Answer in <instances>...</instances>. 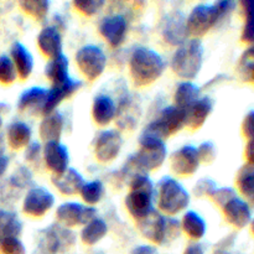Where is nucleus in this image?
I'll list each match as a JSON object with an SVG mask.
<instances>
[{
	"label": "nucleus",
	"instance_id": "7ed1b4c3",
	"mask_svg": "<svg viewBox=\"0 0 254 254\" xmlns=\"http://www.w3.org/2000/svg\"><path fill=\"white\" fill-rule=\"evenodd\" d=\"M156 210L168 217H176L188 211L191 195L175 178L164 176L155 185Z\"/></svg>",
	"mask_w": 254,
	"mask_h": 254
},
{
	"label": "nucleus",
	"instance_id": "f257e3e1",
	"mask_svg": "<svg viewBox=\"0 0 254 254\" xmlns=\"http://www.w3.org/2000/svg\"><path fill=\"white\" fill-rule=\"evenodd\" d=\"M168 159V145L165 140L155 136L141 134L139 138V150L131 154L126 161L123 170L121 171L123 178L130 180L138 174H148L150 171L159 170Z\"/></svg>",
	"mask_w": 254,
	"mask_h": 254
},
{
	"label": "nucleus",
	"instance_id": "bb28decb",
	"mask_svg": "<svg viewBox=\"0 0 254 254\" xmlns=\"http://www.w3.org/2000/svg\"><path fill=\"white\" fill-rule=\"evenodd\" d=\"M47 97V88L30 87L25 89L17 99V108L22 112H32L34 114H42Z\"/></svg>",
	"mask_w": 254,
	"mask_h": 254
},
{
	"label": "nucleus",
	"instance_id": "49530a36",
	"mask_svg": "<svg viewBox=\"0 0 254 254\" xmlns=\"http://www.w3.org/2000/svg\"><path fill=\"white\" fill-rule=\"evenodd\" d=\"M25 159L29 164L39 165L42 161V145L39 141H31L25 148Z\"/></svg>",
	"mask_w": 254,
	"mask_h": 254
},
{
	"label": "nucleus",
	"instance_id": "c9c22d12",
	"mask_svg": "<svg viewBox=\"0 0 254 254\" xmlns=\"http://www.w3.org/2000/svg\"><path fill=\"white\" fill-rule=\"evenodd\" d=\"M19 6L25 14L41 22L46 20L51 2L47 0H22L19 2Z\"/></svg>",
	"mask_w": 254,
	"mask_h": 254
},
{
	"label": "nucleus",
	"instance_id": "9d476101",
	"mask_svg": "<svg viewBox=\"0 0 254 254\" xmlns=\"http://www.w3.org/2000/svg\"><path fill=\"white\" fill-rule=\"evenodd\" d=\"M76 242L73 231L61 225H52L40 232L39 246L41 254H57L69 250Z\"/></svg>",
	"mask_w": 254,
	"mask_h": 254
},
{
	"label": "nucleus",
	"instance_id": "393cba45",
	"mask_svg": "<svg viewBox=\"0 0 254 254\" xmlns=\"http://www.w3.org/2000/svg\"><path fill=\"white\" fill-rule=\"evenodd\" d=\"M64 129V117L60 111L44 116L40 122L39 135L45 144L50 141H60Z\"/></svg>",
	"mask_w": 254,
	"mask_h": 254
},
{
	"label": "nucleus",
	"instance_id": "7c9ffc66",
	"mask_svg": "<svg viewBox=\"0 0 254 254\" xmlns=\"http://www.w3.org/2000/svg\"><path fill=\"white\" fill-rule=\"evenodd\" d=\"M201 97V88L192 81H183L176 86L174 92V106L178 108L188 109Z\"/></svg>",
	"mask_w": 254,
	"mask_h": 254
},
{
	"label": "nucleus",
	"instance_id": "37998d69",
	"mask_svg": "<svg viewBox=\"0 0 254 254\" xmlns=\"http://www.w3.org/2000/svg\"><path fill=\"white\" fill-rule=\"evenodd\" d=\"M196 148H197V154L201 164H211L217 158V148L212 141H202Z\"/></svg>",
	"mask_w": 254,
	"mask_h": 254
},
{
	"label": "nucleus",
	"instance_id": "8fccbe9b",
	"mask_svg": "<svg viewBox=\"0 0 254 254\" xmlns=\"http://www.w3.org/2000/svg\"><path fill=\"white\" fill-rule=\"evenodd\" d=\"M131 254H159V251L156 250L155 246L141 245L134 248V250L131 251Z\"/></svg>",
	"mask_w": 254,
	"mask_h": 254
},
{
	"label": "nucleus",
	"instance_id": "c03bdc74",
	"mask_svg": "<svg viewBox=\"0 0 254 254\" xmlns=\"http://www.w3.org/2000/svg\"><path fill=\"white\" fill-rule=\"evenodd\" d=\"M238 196V192L232 188H217L215 192L211 196V200L215 202V205H217L218 207L222 208L226 203L230 200H232L233 197Z\"/></svg>",
	"mask_w": 254,
	"mask_h": 254
},
{
	"label": "nucleus",
	"instance_id": "864d4df0",
	"mask_svg": "<svg viewBox=\"0 0 254 254\" xmlns=\"http://www.w3.org/2000/svg\"><path fill=\"white\" fill-rule=\"evenodd\" d=\"M212 254H235V253L230 252L228 250H223V248H217V250H215V252Z\"/></svg>",
	"mask_w": 254,
	"mask_h": 254
},
{
	"label": "nucleus",
	"instance_id": "f03ea898",
	"mask_svg": "<svg viewBox=\"0 0 254 254\" xmlns=\"http://www.w3.org/2000/svg\"><path fill=\"white\" fill-rule=\"evenodd\" d=\"M166 69L164 57L155 50L146 46H138L129 57V74L134 86L148 87L155 83Z\"/></svg>",
	"mask_w": 254,
	"mask_h": 254
},
{
	"label": "nucleus",
	"instance_id": "f704fd0d",
	"mask_svg": "<svg viewBox=\"0 0 254 254\" xmlns=\"http://www.w3.org/2000/svg\"><path fill=\"white\" fill-rule=\"evenodd\" d=\"M104 193H106L104 184L97 179L92 181H86L84 185L82 186L81 191H79V196H81L84 205L92 206V207H94V205L103 200Z\"/></svg>",
	"mask_w": 254,
	"mask_h": 254
},
{
	"label": "nucleus",
	"instance_id": "a211bd4d",
	"mask_svg": "<svg viewBox=\"0 0 254 254\" xmlns=\"http://www.w3.org/2000/svg\"><path fill=\"white\" fill-rule=\"evenodd\" d=\"M221 210L225 216V220L237 230H242V228L250 226L253 218L251 205L241 196L233 197Z\"/></svg>",
	"mask_w": 254,
	"mask_h": 254
},
{
	"label": "nucleus",
	"instance_id": "4d7b16f0",
	"mask_svg": "<svg viewBox=\"0 0 254 254\" xmlns=\"http://www.w3.org/2000/svg\"><path fill=\"white\" fill-rule=\"evenodd\" d=\"M2 126V118H1V114H0V128H1Z\"/></svg>",
	"mask_w": 254,
	"mask_h": 254
},
{
	"label": "nucleus",
	"instance_id": "aec40b11",
	"mask_svg": "<svg viewBox=\"0 0 254 254\" xmlns=\"http://www.w3.org/2000/svg\"><path fill=\"white\" fill-rule=\"evenodd\" d=\"M36 44L40 52L49 60L64 54L61 30L54 25H47L40 30L36 37Z\"/></svg>",
	"mask_w": 254,
	"mask_h": 254
},
{
	"label": "nucleus",
	"instance_id": "09e8293b",
	"mask_svg": "<svg viewBox=\"0 0 254 254\" xmlns=\"http://www.w3.org/2000/svg\"><path fill=\"white\" fill-rule=\"evenodd\" d=\"M245 158L247 160V165L254 168V139L248 140L245 148Z\"/></svg>",
	"mask_w": 254,
	"mask_h": 254
},
{
	"label": "nucleus",
	"instance_id": "e433bc0d",
	"mask_svg": "<svg viewBox=\"0 0 254 254\" xmlns=\"http://www.w3.org/2000/svg\"><path fill=\"white\" fill-rule=\"evenodd\" d=\"M241 6L245 16L241 40L245 44L251 45L254 42V0H245L241 2Z\"/></svg>",
	"mask_w": 254,
	"mask_h": 254
},
{
	"label": "nucleus",
	"instance_id": "c756f323",
	"mask_svg": "<svg viewBox=\"0 0 254 254\" xmlns=\"http://www.w3.org/2000/svg\"><path fill=\"white\" fill-rule=\"evenodd\" d=\"M45 76L51 82V86H59L71 78L69 60L64 54L49 60L45 66Z\"/></svg>",
	"mask_w": 254,
	"mask_h": 254
},
{
	"label": "nucleus",
	"instance_id": "79ce46f5",
	"mask_svg": "<svg viewBox=\"0 0 254 254\" xmlns=\"http://www.w3.org/2000/svg\"><path fill=\"white\" fill-rule=\"evenodd\" d=\"M1 254H26V247L19 237H7L0 243Z\"/></svg>",
	"mask_w": 254,
	"mask_h": 254
},
{
	"label": "nucleus",
	"instance_id": "dca6fc26",
	"mask_svg": "<svg viewBox=\"0 0 254 254\" xmlns=\"http://www.w3.org/2000/svg\"><path fill=\"white\" fill-rule=\"evenodd\" d=\"M69 151L61 141H50L42 146V163L52 175H59L69 168Z\"/></svg>",
	"mask_w": 254,
	"mask_h": 254
},
{
	"label": "nucleus",
	"instance_id": "f8f14e48",
	"mask_svg": "<svg viewBox=\"0 0 254 254\" xmlns=\"http://www.w3.org/2000/svg\"><path fill=\"white\" fill-rule=\"evenodd\" d=\"M123 136L117 129H104L99 131L93 143V153L97 161L109 164L116 160L122 153Z\"/></svg>",
	"mask_w": 254,
	"mask_h": 254
},
{
	"label": "nucleus",
	"instance_id": "39448f33",
	"mask_svg": "<svg viewBox=\"0 0 254 254\" xmlns=\"http://www.w3.org/2000/svg\"><path fill=\"white\" fill-rule=\"evenodd\" d=\"M205 47L201 39H189L174 51L170 59L171 71L184 81H192L200 74Z\"/></svg>",
	"mask_w": 254,
	"mask_h": 254
},
{
	"label": "nucleus",
	"instance_id": "a878e982",
	"mask_svg": "<svg viewBox=\"0 0 254 254\" xmlns=\"http://www.w3.org/2000/svg\"><path fill=\"white\" fill-rule=\"evenodd\" d=\"M10 59L16 69L17 77L21 79H27L34 71V56L26 46L21 42L16 41L11 45L10 49Z\"/></svg>",
	"mask_w": 254,
	"mask_h": 254
},
{
	"label": "nucleus",
	"instance_id": "3c124183",
	"mask_svg": "<svg viewBox=\"0 0 254 254\" xmlns=\"http://www.w3.org/2000/svg\"><path fill=\"white\" fill-rule=\"evenodd\" d=\"M183 254H206L205 248L201 243L198 242H192L188 246V247L184 250Z\"/></svg>",
	"mask_w": 254,
	"mask_h": 254
},
{
	"label": "nucleus",
	"instance_id": "4be33fe9",
	"mask_svg": "<svg viewBox=\"0 0 254 254\" xmlns=\"http://www.w3.org/2000/svg\"><path fill=\"white\" fill-rule=\"evenodd\" d=\"M215 102L211 97H200L195 103L185 109V127L190 130H198L207 122L213 111Z\"/></svg>",
	"mask_w": 254,
	"mask_h": 254
},
{
	"label": "nucleus",
	"instance_id": "6e6d98bb",
	"mask_svg": "<svg viewBox=\"0 0 254 254\" xmlns=\"http://www.w3.org/2000/svg\"><path fill=\"white\" fill-rule=\"evenodd\" d=\"M250 230H251V233L254 236V217L252 218V221H251L250 223Z\"/></svg>",
	"mask_w": 254,
	"mask_h": 254
},
{
	"label": "nucleus",
	"instance_id": "6ab92c4d",
	"mask_svg": "<svg viewBox=\"0 0 254 254\" xmlns=\"http://www.w3.org/2000/svg\"><path fill=\"white\" fill-rule=\"evenodd\" d=\"M140 118V106L131 94L126 93L121 97L117 106L116 123L122 130H131L135 128Z\"/></svg>",
	"mask_w": 254,
	"mask_h": 254
},
{
	"label": "nucleus",
	"instance_id": "4468645a",
	"mask_svg": "<svg viewBox=\"0 0 254 254\" xmlns=\"http://www.w3.org/2000/svg\"><path fill=\"white\" fill-rule=\"evenodd\" d=\"M201 165L197 148L193 145H183L174 150L170 155V169L176 176L188 178L197 173Z\"/></svg>",
	"mask_w": 254,
	"mask_h": 254
},
{
	"label": "nucleus",
	"instance_id": "1a4fd4ad",
	"mask_svg": "<svg viewBox=\"0 0 254 254\" xmlns=\"http://www.w3.org/2000/svg\"><path fill=\"white\" fill-rule=\"evenodd\" d=\"M74 61L79 72L88 81H96L104 73L108 64L106 52L97 45H83L77 50Z\"/></svg>",
	"mask_w": 254,
	"mask_h": 254
},
{
	"label": "nucleus",
	"instance_id": "58836bf2",
	"mask_svg": "<svg viewBox=\"0 0 254 254\" xmlns=\"http://www.w3.org/2000/svg\"><path fill=\"white\" fill-rule=\"evenodd\" d=\"M17 79L16 69L11 59L7 55L0 56V83L9 86Z\"/></svg>",
	"mask_w": 254,
	"mask_h": 254
},
{
	"label": "nucleus",
	"instance_id": "ddd939ff",
	"mask_svg": "<svg viewBox=\"0 0 254 254\" xmlns=\"http://www.w3.org/2000/svg\"><path fill=\"white\" fill-rule=\"evenodd\" d=\"M56 203L54 193L47 189L36 186L31 188L22 200V212L32 218H42L54 208Z\"/></svg>",
	"mask_w": 254,
	"mask_h": 254
},
{
	"label": "nucleus",
	"instance_id": "0eeeda50",
	"mask_svg": "<svg viewBox=\"0 0 254 254\" xmlns=\"http://www.w3.org/2000/svg\"><path fill=\"white\" fill-rule=\"evenodd\" d=\"M184 128H185V111L171 104L161 109L158 116L144 128L141 134L166 140L183 130Z\"/></svg>",
	"mask_w": 254,
	"mask_h": 254
},
{
	"label": "nucleus",
	"instance_id": "6e6552de",
	"mask_svg": "<svg viewBox=\"0 0 254 254\" xmlns=\"http://www.w3.org/2000/svg\"><path fill=\"white\" fill-rule=\"evenodd\" d=\"M222 19L223 17L216 2L212 4L201 2L195 5L191 9L190 14L186 16L189 35L192 36V39H200L205 36L210 30H212Z\"/></svg>",
	"mask_w": 254,
	"mask_h": 254
},
{
	"label": "nucleus",
	"instance_id": "a18cd8bd",
	"mask_svg": "<svg viewBox=\"0 0 254 254\" xmlns=\"http://www.w3.org/2000/svg\"><path fill=\"white\" fill-rule=\"evenodd\" d=\"M10 183L12 184V186L19 189H25L32 183V174L31 171L27 168H20L17 169L14 173V175L11 176V180Z\"/></svg>",
	"mask_w": 254,
	"mask_h": 254
},
{
	"label": "nucleus",
	"instance_id": "4c0bfd02",
	"mask_svg": "<svg viewBox=\"0 0 254 254\" xmlns=\"http://www.w3.org/2000/svg\"><path fill=\"white\" fill-rule=\"evenodd\" d=\"M237 72L242 81L254 83V42L250 45V47L240 57Z\"/></svg>",
	"mask_w": 254,
	"mask_h": 254
},
{
	"label": "nucleus",
	"instance_id": "f3484780",
	"mask_svg": "<svg viewBox=\"0 0 254 254\" xmlns=\"http://www.w3.org/2000/svg\"><path fill=\"white\" fill-rule=\"evenodd\" d=\"M189 31L186 26V15L180 10L170 12L166 16L163 27V37L170 46L179 47L189 40Z\"/></svg>",
	"mask_w": 254,
	"mask_h": 254
},
{
	"label": "nucleus",
	"instance_id": "72a5a7b5",
	"mask_svg": "<svg viewBox=\"0 0 254 254\" xmlns=\"http://www.w3.org/2000/svg\"><path fill=\"white\" fill-rule=\"evenodd\" d=\"M21 231L22 223L16 213L0 210V243L7 237H19Z\"/></svg>",
	"mask_w": 254,
	"mask_h": 254
},
{
	"label": "nucleus",
	"instance_id": "5fc2aeb1",
	"mask_svg": "<svg viewBox=\"0 0 254 254\" xmlns=\"http://www.w3.org/2000/svg\"><path fill=\"white\" fill-rule=\"evenodd\" d=\"M5 144L4 140H2V136L0 135V156H4V150H5Z\"/></svg>",
	"mask_w": 254,
	"mask_h": 254
},
{
	"label": "nucleus",
	"instance_id": "603ef678",
	"mask_svg": "<svg viewBox=\"0 0 254 254\" xmlns=\"http://www.w3.org/2000/svg\"><path fill=\"white\" fill-rule=\"evenodd\" d=\"M9 158L7 156H0V178L6 173L7 168H9Z\"/></svg>",
	"mask_w": 254,
	"mask_h": 254
},
{
	"label": "nucleus",
	"instance_id": "9b49d317",
	"mask_svg": "<svg viewBox=\"0 0 254 254\" xmlns=\"http://www.w3.org/2000/svg\"><path fill=\"white\" fill-rule=\"evenodd\" d=\"M56 220L59 225L73 230L92 221L97 217V210L92 206L76 201H66L56 208Z\"/></svg>",
	"mask_w": 254,
	"mask_h": 254
},
{
	"label": "nucleus",
	"instance_id": "b1692460",
	"mask_svg": "<svg viewBox=\"0 0 254 254\" xmlns=\"http://www.w3.org/2000/svg\"><path fill=\"white\" fill-rule=\"evenodd\" d=\"M92 119L99 127H107L116 121L117 104L108 94H98L92 102Z\"/></svg>",
	"mask_w": 254,
	"mask_h": 254
},
{
	"label": "nucleus",
	"instance_id": "423d86ee",
	"mask_svg": "<svg viewBox=\"0 0 254 254\" xmlns=\"http://www.w3.org/2000/svg\"><path fill=\"white\" fill-rule=\"evenodd\" d=\"M136 227L145 240L155 246H164L178 240L181 233L180 220L164 216L156 208L145 218L138 221Z\"/></svg>",
	"mask_w": 254,
	"mask_h": 254
},
{
	"label": "nucleus",
	"instance_id": "cd10ccee",
	"mask_svg": "<svg viewBox=\"0 0 254 254\" xmlns=\"http://www.w3.org/2000/svg\"><path fill=\"white\" fill-rule=\"evenodd\" d=\"M181 232L185 233L193 242L202 240L207 233V223L205 222L202 216L196 211H185L180 220Z\"/></svg>",
	"mask_w": 254,
	"mask_h": 254
},
{
	"label": "nucleus",
	"instance_id": "ea45409f",
	"mask_svg": "<svg viewBox=\"0 0 254 254\" xmlns=\"http://www.w3.org/2000/svg\"><path fill=\"white\" fill-rule=\"evenodd\" d=\"M72 5L84 16H93L103 9L106 2L103 0H73Z\"/></svg>",
	"mask_w": 254,
	"mask_h": 254
},
{
	"label": "nucleus",
	"instance_id": "c85d7f7f",
	"mask_svg": "<svg viewBox=\"0 0 254 254\" xmlns=\"http://www.w3.org/2000/svg\"><path fill=\"white\" fill-rule=\"evenodd\" d=\"M6 141L12 150L25 149L32 141L31 127L22 121L11 122L6 129Z\"/></svg>",
	"mask_w": 254,
	"mask_h": 254
},
{
	"label": "nucleus",
	"instance_id": "2f4dec72",
	"mask_svg": "<svg viewBox=\"0 0 254 254\" xmlns=\"http://www.w3.org/2000/svg\"><path fill=\"white\" fill-rule=\"evenodd\" d=\"M108 233V225L103 218L96 217L82 227L79 238L86 246H96Z\"/></svg>",
	"mask_w": 254,
	"mask_h": 254
},
{
	"label": "nucleus",
	"instance_id": "473e14b6",
	"mask_svg": "<svg viewBox=\"0 0 254 254\" xmlns=\"http://www.w3.org/2000/svg\"><path fill=\"white\" fill-rule=\"evenodd\" d=\"M236 186L241 197L248 203H254V168L245 165L240 169L236 176Z\"/></svg>",
	"mask_w": 254,
	"mask_h": 254
},
{
	"label": "nucleus",
	"instance_id": "a19ab883",
	"mask_svg": "<svg viewBox=\"0 0 254 254\" xmlns=\"http://www.w3.org/2000/svg\"><path fill=\"white\" fill-rule=\"evenodd\" d=\"M216 189H217V184L210 178H202L198 181H196V184L193 185L192 193L198 198L203 197H210L212 196V193L215 192Z\"/></svg>",
	"mask_w": 254,
	"mask_h": 254
},
{
	"label": "nucleus",
	"instance_id": "412c9836",
	"mask_svg": "<svg viewBox=\"0 0 254 254\" xmlns=\"http://www.w3.org/2000/svg\"><path fill=\"white\" fill-rule=\"evenodd\" d=\"M82 87V82L79 79L69 78L68 81L64 83L59 84V86H51L47 89V97L46 102H45L44 111H42V116H47V114L52 113V112L57 111V107L64 101V99L69 98L73 96L76 92L79 91Z\"/></svg>",
	"mask_w": 254,
	"mask_h": 254
},
{
	"label": "nucleus",
	"instance_id": "20e7f679",
	"mask_svg": "<svg viewBox=\"0 0 254 254\" xmlns=\"http://www.w3.org/2000/svg\"><path fill=\"white\" fill-rule=\"evenodd\" d=\"M155 185L148 174H138L129 180V192L124 206L129 215L138 222L150 215L155 207Z\"/></svg>",
	"mask_w": 254,
	"mask_h": 254
},
{
	"label": "nucleus",
	"instance_id": "2eb2a0df",
	"mask_svg": "<svg viewBox=\"0 0 254 254\" xmlns=\"http://www.w3.org/2000/svg\"><path fill=\"white\" fill-rule=\"evenodd\" d=\"M98 31L101 36L109 44V46H122L128 34V20L122 14L107 15L101 20L98 25Z\"/></svg>",
	"mask_w": 254,
	"mask_h": 254
},
{
	"label": "nucleus",
	"instance_id": "de8ad7c7",
	"mask_svg": "<svg viewBox=\"0 0 254 254\" xmlns=\"http://www.w3.org/2000/svg\"><path fill=\"white\" fill-rule=\"evenodd\" d=\"M241 130H242L243 136L247 140H252L254 139V109L248 112L245 116L241 126Z\"/></svg>",
	"mask_w": 254,
	"mask_h": 254
},
{
	"label": "nucleus",
	"instance_id": "5701e85b",
	"mask_svg": "<svg viewBox=\"0 0 254 254\" xmlns=\"http://www.w3.org/2000/svg\"><path fill=\"white\" fill-rule=\"evenodd\" d=\"M51 183L61 195L76 196L79 195V191H81L82 186L84 185L86 181H84L83 175L78 170L68 168L62 174L52 175Z\"/></svg>",
	"mask_w": 254,
	"mask_h": 254
}]
</instances>
